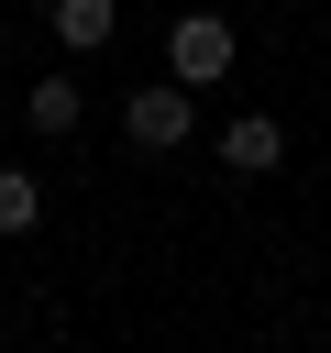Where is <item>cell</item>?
<instances>
[{
	"instance_id": "6da1fadb",
	"label": "cell",
	"mask_w": 331,
	"mask_h": 353,
	"mask_svg": "<svg viewBox=\"0 0 331 353\" xmlns=\"http://www.w3.org/2000/svg\"><path fill=\"white\" fill-rule=\"evenodd\" d=\"M166 66H177V88H221L232 77V22L221 11H177L166 22Z\"/></svg>"
},
{
	"instance_id": "7a4b0ae2",
	"label": "cell",
	"mask_w": 331,
	"mask_h": 353,
	"mask_svg": "<svg viewBox=\"0 0 331 353\" xmlns=\"http://www.w3.org/2000/svg\"><path fill=\"white\" fill-rule=\"evenodd\" d=\"M188 121H199V99H188L177 77H166V88H132V99H121V132H132L143 154H177V143H188Z\"/></svg>"
},
{
	"instance_id": "3957f363",
	"label": "cell",
	"mask_w": 331,
	"mask_h": 353,
	"mask_svg": "<svg viewBox=\"0 0 331 353\" xmlns=\"http://www.w3.org/2000/svg\"><path fill=\"white\" fill-rule=\"evenodd\" d=\"M276 154H287V132H276V121H265V110H243V121H232V132H221V165H232V176H265V165H276Z\"/></svg>"
},
{
	"instance_id": "277c9868",
	"label": "cell",
	"mask_w": 331,
	"mask_h": 353,
	"mask_svg": "<svg viewBox=\"0 0 331 353\" xmlns=\"http://www.w3.org/2000/svg\"><path fill=\"white\" fill-rule=\"evenodd\" d=\"M44 22H55V44H110V22H121V0H44Z\"/></svg>"
},
{
	"instance_id": "5b68a950",
	"label": "cell",
	"mask_w": 331,
	"mask_h": 353,
	"mask_svg": "<svg viewBox=\"0 0 331 353\" xmlns=\"http://www.w3.org/2000/svg\"><path fill=\"white\" fill-rule=\"evenodd\" d=\"M77 110H88L77 77H33V88H22V121H33V132H77Z\"/></svg>"
},
{
	"instance_id": "8992f818",
	"label": "cell",
	"mask_w": 331,
	"mask_h": 353,
	"mask_svg": "<svg viewBox=\"0 0 331 353\" xmlns=\"http://www.w3.org/2000/svg\"><path fill=\"white\" fill-rule=\"evenodd\" d=\"M33 221H44V188L22 165H0V232H33Z\"/></svg>"
}]
</instances>
